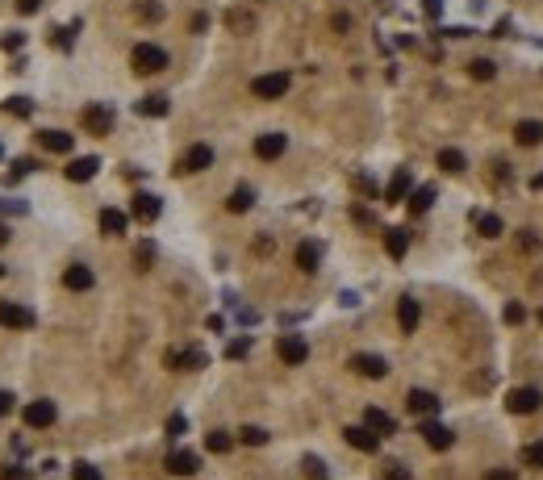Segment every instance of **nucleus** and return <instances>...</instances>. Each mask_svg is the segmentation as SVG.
<instances>
[{
  "mask_svg": "<svg viewBox=\"0 0 543 480\" xmlns=\"http://www.w3.org/2000/svg\"><path fill=\"white\" fill-rule=\"evenodd\" d=\"M0 159H4V146H0Z\"/></svg>",
  "mask_w": 543,
  "mask_h": 480,
  "instance_id": "55",
  "label": "nucleus"
},
{
  "mask_svg": "<svg viewBox=\"0 0 543 480\" xmlns=\"http://www.w3.org/2000/svg\"><path fill=\"white\" fill-rule=\"evenodd\" d=\"M0 276H4V263H0Z\"/></svg>",
  "mask_w": 543,
  "mask_h": 480,
  "instance_id": "56",
  "label": "nucleus"
},
{
  "mask_svg": "<svg viewBox=\"0 0 543 480\" xmlns=\"http://www.w3.org/2000/svg\"><path fill=\"white\" fill-rule=\"evenodd\" d=\"M238 443H243V447H264V443H268V431H264V426H243V431H238Z\"/></svg>",
  "mask_w": 543,
  "mask_h": 480,
  "instance_id": "36",
  "label": "nucleus"
},
{
  "mask_svg": "<svg viewBox=\"0 0 543 480\" xmlns=\"http://www.w3.org/2000/svg\"><path fill=\"white\" fill-rule=\"evenodd\" d=\"M4 242H8V226L0 221V247H4Z\"/></svg>",
  "mask_w": 543,
  "mask_h": 480,
  "instance_id": "54",
  "label": "nucleus"
},
{
  "mask_svg": "<svg viewBox=\"0 0 543 480\" xmlns=\"http://www.w3.org/2000/svg\"><path fill=\"white\" fill-rule=\"evenodd\" d=\"M363 426L368 431H376L380 438H389V435H397V422H393V414H385V409H363Z\"/></svg>",
  "mask_w": 543,
  "mask_h": 480,
  "instance_id": "16",
  "label": "nucleus"
},
{
  "mask_svg": "<svg viewBox=\"0 0 543 480\" xmlns=\"http://www.w3.org/2000/svg\"><path fill=\"white\" fill-rule=\"evenodd\" d=\"M422 8H426V17H439V8H443V0H426Z\"/></svg>",
  "mask_w": 543,
  "mask_h": 480,
  "instance_id": "53",
  "label": "nucleus"
},
{
  "mask_svg": "<svg viewBox=\"0 0 543 480\" xmlns=\"http://www.w3.org/2000/svg\"><path fill=\"white\" fill-rule=\"evenodd\" d=\"M539 322H543V309H539Z\"/></svg>",
  "mask_w": 543,
  "mask_h": 480,
  "instance_id": "57",
  "label": "nucleus"
},
{
  "mask_svg": "<svg viewBox=\"0 0 543 480\" xmlns=\"http://www.w3.org/2000/svg\"><path fill=\"white\" fill-rule=\"evenodd\" d=\"M130 213H134L142 226H151V221H159V213H163V201H159L155 192H134V201H130Z\"/></svg>",
  "mask_w": 543,
  "mask_h": 480,
  "instance_id": "8",
  "label": "nucleus"
},
{
  "mask_svg": "<svg viewBox=\"0 0 543 480\" xmlns=\"http://www.w3.org/2000/svg\"><path fill=\"white\" fill-rule=\"evenodd\" d=\"M247 351H251V339H234V343L226 347V359H243Z\"/></svg>",
  "mask_w": 543,
  "mask_h": 480,
  "instance_id": "45",
  "label": "nucleus"
},
{
  "mask_svg": "<svg viewBox=\"0 0 543 480\" xmlns=\"http://www.w3.org/2000/svg\"><path fill=\"white\" fill-rule=\"evenodd\" d=\"M130 67H134L138 76H155V71H163L168 67V50L155 42H138L130 50Z\"/></svg>",
  "mask_w": 543,
  "mask_h": 480,
  "instance_id": "1",
  "label": "nucleus"
},
{
  "mask_svg": "<svg viewBox=\"0 0 543 480\" xmlns=\"http://www.w3.org/2000/svg\"><path fill=\"white\" fill-rule=\"evenodd\" d=\"M376 480H409V468L393 459V464H385V468H380V476H376Z\"/></svg>",
  "mask_w": 543,
  "mask_h": 480,
  "instance_id": "40",
  "label": "nucleus"
},
{
  "mask_svg": "<svg viewBox=\"0 0 543 480\" xmlns=\"http://www.w3.org/2000/svg\"><path fill=\"white\" fill-rule=\"evenodd\" d=\"M422 443H426L431 451H448V447L455 443V435L448 431V426H439V422L426 418V422H422Z\"/></svg>",
  "mask_w": 543,
  "mask_h": 480,
  "instance_id": "15",
  "label": "nucleus"
},
{
  "mask_svg": "<svg viewBox=\"0 0 543 480\" xmlns=\"http://www.w3.org/2000/svg\"><path fill=\"white\" fill-rule=\"evenodd\" d=\"M351 368L360 372L363 380H385V376H389V363H385L380 355H372V351H360V355H351Z\"/></svg>",
  "mask_w": 543,
  "mask_h": 480,
  "instance_id": "9",
  "label": "nucleus"
},
{
  "mask_svg": "<svg viewBox=\"0 0 543 480\" xmlns=\"http://www.w3.org/2000/svg\"><path fill=\"white\" fill-rule=\"evenodd\" d=\"M63 284H67L71 293H88L92 284H96V276H92V267H84V263H71V267L63 271Z\"/></svg>",
  "mask_w": 543,
  "mask_h": 480,
  "instance_id": "18",
  "label": "nucleus"
},
{
  "mask_svg": "<svg viewBox=\"0 0 543 480\" xmlns=\"http://www.w3.org/2000/svg\"><path fill=\"white\" fill-rule=\"evenodd\" d=\"M514 142H518V146H539L543 122H518V126H514Z\"/></svg>",
  "mask_w": 543,
  "mask_h": 480,
  "instance_id": "26",
  "label": "nucleus"
},
{
  "mask_svg": "<svg viewBox=\"0 0 543 480\" xmlns=\"http://www.w3.org/2000/svg\"><path fill=\"white\" fill-rule=\"evenodd\" d=\"M409 184H414V180H409V168H397V172H393V180H389V188H385V201H389V205L406 201V197H409Z\"/></svg>",
  "mask_w": 543,
  "mask_h": 480,
  "instance_id": "23",
  "label": "nucleus"
},
{
  "mask_svg": "<svg viewBox=\"0 0 543 480\" xmlns=\"http://www.w3.org/2000/svg\"><path fill=\"white\" fill-rule=\"evenodd\" d=\"M71 480H100V468H92V464H76V468H71Z\"/></svg>",
  "mask_w": 543,
  "mask_h": 480,
  "instance_id": "44",
  "label": "nucleus"
},
{
  "mask_svg": "<svg viewBox=\"0 0 543 480\" xmlns=\"http://www.w3.org/2000/svg\"><path fill=\"white\" fill-rule=\"evenodd\" d=\"M518 459H522V468H543V438L527 443V447L518 451Z\"/></svg>",
  "mask_w": 543,
  "mask_h": 480,
  "instance_id": "33",
  "label": "nucleus"
},
{
  "mask_svg": "<svg viewBox=\"0 0 543 480\" xmlns=\"http://www.w3.org/2000/svg\"><path fill=\"white\" fill-rule=\"evenodd\" d=\"M226 30L230 34H251V30H255V17H251L247 8H230L226 13Z\"/></svg>",
  "mask_w": 543,
  "mask_h": 480,
  "instance_id": "30",
  "label": "nucleus"
},
{
  "mask_svg": "<svg viewBox=\"0 0 543 480\" xmlns=\"http://www.w3.org/2000/svg\"><path fill=\"white\" fill-rule=\"evenodd\" d=\"M34 168H38V163H34V159H17V163H13V172L4 175V180H8V184H17V180H21V175H25V172H34Z\"/></svg>",
  "mask_w": 543,
  "mask_h": 480,
  "instance_id": "42",
  "label": "nucleus"
},
{
  "mask_svg": "<svg viewBox=\"0 0 543 480\" xmlns=\"http://www.w3.org/2000/svg\"><path fill=\"white\" fill-rule=\"evenodd\" d=\"M96 172H100V159H96V155H84V159H71V163H67V180H71V184H88Z\"/></svg>",
  "mask_w": 543,
  "mask_h": 480,
  "instance_id": "19",
  "label": "nucleus"
},
{
  "mask_svg": "<svg viewBox=\"0 0 543 480\" xmlns=\"http://www.w3.org/2000/svg\"><path fill=\"white\" fill-rule=\"evenodd\" d=\"M518 247H522V251H539V238H535V230H518Z\"/></svg>",
  "mask_w": 543,
  "mask_h": 480,
  "instance_id": "46",
  "label": "nucleus"
},
{
  "mask_svg": "<svg viewBox=\"0 0 543 480\" xmlns=\"http://www.w3.org/2000/svg\"><path fill=\"white\" fill-rule=\"evenodd\" d=\"M406 405H409V414H418V418H435L439 414V397L426 393V389H409Z\"/></svg>",
  "mask_w": 543,
  "mask_h": 480,
  "instance_id": "14",
  "label": "nucleus"
},
{
  "mask_svg": "<svg viewBox=\"0 0 543 480\" xmlns=\"http://www.w3.org/2000/svg\"><path fill=\"white\" fill-rule=\"evenodd\" d=\"M494 168H498V172H494V180H498V184H506V180H510V163H494Z\"/></svg>",
  "mask_w": 543,
  "mask_h": 480,
  "instance_id": "51",
  "label": "nucleus"
},
{
  "mask_svg": "<svg viewBox=\"0 0 543 480\" xmlns=\"http://www.w3.org/2000/svg\"><path fill=\"white\" fill-rule=\"evenodd\" d=\"M334 30H339V34H347V30H351V17H343V13H339V17H334Z\"/></svg>",
  "mask_w": 543,
  "mask_h": 480,
  "instance_id": "52",
  "label": "nucleus"
},
{
  "mask_svg": "<svg viewBox=\"0 0 543 480\" xmlns=\"http://www.w3.org/2000/svg\"><path fill=\"white\" fill-rule=\"evenodd\" d=\"M406 205H409V213H414V218H422V213L435 205V188H431V184H422V188H409Z\"/></svg>",
  "mask_w": 543,
  "mask_h": 480,
  "instance_id": "24",
  "label": "nucleus"
},
{
  "mask_svg": "<svg viewBox=\"0 0 543 480\" xmlns=\"http://www.w3.org/2000/svg\"><path fill=\"white\" fill-rule=\"evenodd\" d=\"M539 405H543L539 389H514V393L506 397V409H510V414H535Z\"/></svg>",
  "mask_w": 543,
  "mask_h": 480,
  "instance_id": "12",
  "label": "nucleus"
},
{
  "mask_svg": "<svg viewBox=\"0 0 543 480\" xmlns=\"http://www.w3.org/2000/svg\"><path fill=\"white\" fill-rule=\"evenodd\" d=\"M21 42H25V38H21V34H4V38H0V46H4V50H8V54H13V50H21Z\"/></svg>",
  "mask_w": 543,
  "mask_h": 480,
  "instance_id": "47",
  "label": "nucleus"
},
{
  "mask_svg": "<svg viewBox=\"0 0 543 480\" xmlns=\"http://www.w3.org/2000/svg\"><path fill=\"white\" fill-rule=\"evenodd\" d=\"M385 251L393 255V259H402L409 251V230H402V226H393V230H385Z\"/></svg>",
  "mask_w": 543,
  "mask_h": 480,
  "instance_id": "25",
  "label": "nucleus"
},
{
  "mask_svg": "<svg viewBox=\"0 0 543 480\" xmlns=\"http://www.w3.org/2000/svg\"><path fill=\"white\" fill-rule=\"evenodd\" d=\"M4 113L8 117H34V100L30 96H8L4 100Z\"/></svg>",
  "mask_w": 543,
  "mask_h": 480,
  "instance_id": "32",
  "label": "nucleus"
},
{
  "mask_svg": "<svg viewBox=\"0 0 543 480\" xmlns=\"http://www.w3.org/2000/svg\"><path fill=\"white\" fill-rule=\"evenodd\" d=\"M38 317H34V309L21 305V301H0V326L4 330H30Z\"/></svg>",
  "mask_w": 543,
  "mask_h": 480,
  "instance_id": "4",
  "label": "nucleus"
},
{
  "mask_svg": "<svg viewBox=\"0 0 543 480\" xmlns=\"http://www.w3.org/2000/svg\"><path fill=\"white\" fill-rule=\"evenodd\" d=\"M477 230H481V238H501V230H506V226H501L498 213H485V218L477 221Z\"/></svg>",
  "mask_w": 543,
  "mask_h": 480,
  "instance_id": "37",
  "label": "nucleus"
},
{
  "mask_svg": "<svg viewBox=\"0 0 543 480\" xmlns=\"http://www.w3.org/2000/svg\"><path fill=\"white\" fill-rule=\"evenodd\" d=\"M205 447H209L214 455H226L230 447H234V438H230L226 431H209V435H205Z\"/></svg>",
  "mask_w": 543,
  "mask_h": 480,
  "instance_id": "35",
  "label": "nucleus"
},
{
  "mask_svg": "<svg viewBox=\"0 0 543 480\" xmlns=\"http://www.w3.org/2000/svg\"><path fill=\"white\" fill-rule=\"evenodd\" d=\"M276 355H280L288 368H297V363L310 359V343H305L301 334H280V339H276Z\"/></svg>",
  "mask_w": 543,
  "mask_h": 480,
  "instance_id": "6",
  "label": "nucleus"
},
{
  "mask_svg": "<svg viewBox=\"0 0 543 480\" xmlns=\"http://www.w3.org/2000/svg\"><path fill=\"white\" fill-rule=\"evenodd\" d=\"M205 168H214V146H205V142L188 146V151H184V159L176 163V172H180V175H197V172H205Z\"/></svg>",
  "mask_w": 543,
  "mask_h": 480,
  "instance_id": "5",
  "label": "nucleus"
},
{
  "mask_svg": "<svg viewBox=\"0 0 543 480\" xmlns=\"http://www.w3.org/2000/svg\"><path fill=\"white\" fill-rule=\"evenodd\" d=\"M38 142H42V151H50V155H67L76 146V138L67 130H46V134H38Z\"/></svg>",
  "mask_w": 543,
  "mask_h": 480,
  "instance_id": "22",
  "label": "nucleus"
},
{
  "mask_svg": "<svg viewBox=\"0 0 543 480\" xmlns=\"http://www.w3.org/2000/svg\"><path fill=\"white\" fill-rule=\"evenodd\" d=\"M25 426L30 431H46V426H54V418H59V409H54V401H46V397H38V401H30L25 405Z\"/></svg>",
  "mask_w": 543,
  "mask_h": 480,
  "instance_id": "7",
  "label": "nucleus"
},
{
  "mask_svg": "<svg viewBox=\"0 0 543 480\" xmlns=\"http://www.w3.org/2000/svg\"><path fill=\"white\" fill-rule=\"evenodd\" d=\"M418 322H422V305H418L414 297H402V301H397V326H402V334H414Z\"/></svg>",
  "mask_w": 543,
  "mask_h": 480,
  "instance_id": "17",
  "label": "nucleus"
},
{
  "mask_svg": "<svg viewBox=\"0 0 543 480\" xmlns=\"http://www.w3.org/2000/svg\"><path fill=\"white\" fill-rule=\"evenodd\" d=\"M284 151H288V138H284L280 130L259 134V138H255V155H259V159H268V163H272V159H280Z\"/></svg>",
  "mask_w": 543,
  "mask_h": 480,
  "instance_id": "11",
  "label": "nucleus"
},
{
  "mask_svg": "<svg viewBox=\"0 0 543 480\" xmlns=\"http://www.w3.org/2000/svg\"><path fill=\"white\" fill-rule=\"evenodd\" d=\"M251 205H255V192H251L247 184H238V188L226 197V209H230V213H247Z\"/></svg>",
  "mask_w": 543,
  "mask_h": 480,
  "instance_id": "29",
  "label": "nucleus"
},
{
  "mask_svg": "<svg viewBox=\"0 0 543 480\" xmlns=\"http://www.w3.org/2000/svg\"><path fill=\"white\" fill-rule=\"evenodd\" d=\"M485 480H518V472H510V468H494V472H485Z\"/></svg>",
  "mask_w": 543,
  "mask_h": 480,
  "instance_id": "48",
  "label": "nucleus"
},
{
  "mask_svg": "<svg viewBox=\"0 0 543 480\" xmlns=\"http://www.w3.org/2000/svg\"><path fill=\"white\" fill-rule=\"evenodd\" d=\"M168 109H172V105H168V96H159V92H151V96L138 100V113H142V117H168Z\"/></svg>",
  "mask_w": 543,
  "mask_h": 480,
  "instance_id": "28",
  "label": "nucleus"
},
{
  "mask_svg": "<svg viewBox=\"0 0 543 480\" xmlns=\"http://www.w3.org/2000/svg\"><path fill=\"white\" fill-rule=\"evenodd\" d=\"M317 263H322V247H317L314 238H305V242L297 247V267H301V271H317Z\"/></svg>",
  "mask_w": 543,
  "mask_h": 480,
  "instance_id": "27",
  "label": "nucleus"
},
{
  "mask_svg": "<svg viewBox=\"0 0 543 480\" xmlns=\"http://www.w3.org/2000/svg\"><path fill=\"white\" fill-rule=\"evenodd\" d=\"M501 317H506V326H522V322H527V305H522V301H510Z\"/></svg>",
  "mask_w": 543,
  "mask_h": 480,
  "instance_id": "38",
  "label": "nucleus"
},
{
  "mask_svg": "<svg viewBox=\"0 0 543 480\" xmlns=\"http://www.w3.org/2000/svg\"><path fill=\"white\" fill-rule=\"evenodd\" d=\"M301 468H305V476H310V480H326V476H330V472H326V464H322L317 455H305V464H301Z\"/></svg>",
  "mask_w": 543,
  "mask_h": 480,
  "instance_id": "39",
  "label": "nucleus"
},
{
  "mask_svg": "<svg viewBox=\"0 0 543 480\" xmlns=\"http://www.w3.org/2000/svg\"><path fill=\"white\" fill-rule=\"evenodd\" d=\"M468 76L485 84V80H494V76H498V67H494V59H472V63H468Z\"/></svg>",
  "mask_w": 543,
  "mask_h": 480,
  "instance_id": "34",
  "label": "nucleus"
},
{
  "mask_svg": "<svg viewBox=\"0 0 543 480\" xmlns=\"http://www.w3.org/2000/svg\"><path fill=\"white\" fill-rule=\"evenodd\" d=\"M288 84H293L288 71H268V76H255V80H251V92H255L259 100H280V96L288 92Z\"/></svg>",
  "mask_w": 543,
  "mask_h": 480,
  "instance_id": "2",
  "label": "nucleus"
},
{
  "mask_svg": "<svg viewBox=\"0 0 543 480\" xmlns=\"http://www.w3.org/2000/svg\"><path fill=\"white\" fill-rule=\"evenodd\" d=\"M8 414H13V393L0 389V418H8Z\"/></svg>",
  "mask_w": 543,
  "mask_h": 480,
  "instance_id": "49",
  "label": "nucleus"
},
{
  "mask_svg": "<svg viewBox=\"0 0 543 480\" xmlns=\"http://www.w3.org/2000/svg\"><path fill=\"white\" fill-rule=\"evenodd\" d=\"M80 126H84L92 138H105V134H113V109H109V105H84V113H80Z\"/></svg>",
  "mask_w": 543,
  "mask_h": 480,
  "instance_id": "3",
  "label": "nucleus"
},
{
  "mask_svg": "<svg viewBox=\"0 0 543 480\" xmlns=\"http://www.w3.org/2000/svg\"><path fill=\"white\" fill-rule=\"evenodd\" d=\"M130 230V218L122 213V209H100V234H109V238H122Z\"/></svg>",
  "mask_w": 543,
  "mask_h": 480,
  "instance_id": "21",
  "label": "nucleus"
},
{
  "mask_svg": "<svg viewBox=\"0 0 543 480\" xmlns=\"http://www.w3.org/2000/svg\"><path fill=\"white\" fill-rule=\"evenodd\" d=\"M184 431H188V422H184V414H172V418H168V438L176 443V438H180Z\"/></svg>",
  "mask_w": 543,
  "mask_h": 480,
  "instance_id": "43",
  "label": "nucleus"
},
{
  "mask_svg": "<svg viewBox=\"0 0 543 480\" xmlns=\"http://www.w3.org/2000/svg\"><path fill=\"white\" fill-rule=\"evenodd\" d=\"M439 168H443L448 175H460L464 168H468V159H464L455 146H448V151H439Z\"/></svg>",
  "mask_w": 543,
  "mask_h": 480,
  "instance_id": "31",
  "label": "nucleus"
},
{
  "mask_svg": "<svg viewBox=\"0 0 543 480\" xmlns=\"http://www.w3.org/2000/svg\"><path fill=\"white\" fill-rule=\"evenodd\" d=\"M17 8H21V13H38V8H42V0H17Z\"/></svg>",
  "mask_w": 543,
  "mask_h": 480,
  "instance_id": "50",
  "label": "nucleus"
},
{
  "mask_svg": "<svg viewBox=\"0 0 543 480\" xmlns=\"http://www.w3.org/2000/svg\"><path fill=\"white\" fill-rule=\"evenodd\" d=\"M209 359H205V351L201 347H184V351H168V368H184V372H197V368H205Z\"/></svg>",
  "mask_w": 543,
  "mask_h": 480,
  "instance_id": "13",
  "label": "nucleus"
},
{
  "mask_svg": "<svg viewBox=\"0 0 543 480\" xmlns=\"http://www.w3.org/2000/svg\"><path fill=\"white\" fill-rule=\"evenodd\" d=\"M168 472H172V476H192V472H201V455L188 451V447H176V451L168 455Z\"/></svg>",
  "mask_w": 543,
  "mask_h": 480,
  "instance_id": "10",
  "label": "nucleus"
},
{
  "mask_svg": "<svg viewBox=\"0 0 543 480\" xmlns=\"http://www.w3.org/2000/svg\"><path fill=\"white\" fill-rule=\"evenodd\" d=\"M138 17H142V21H163V4L142 0V4H138Z\"/></svg>",
  "mask_w": 543,
  "mask_h": 480,
  "instance_id": "41",
  "label": "nucleus"
},
{
  "mask_svg": "<svg viewBox=\"0 0 543 480\" xmlns=\"http://www.w3.org/2000/svg\"><path fill=\"white\" fill-rule=\"evenodd\" d=\"M343 435H347V443H351L356 451H363V455H372V451L380 447V435H376V431H368V426H347Z\"/></svg>",
  "mask_w": 543,
  "mask_h": 480,
  "instance_id": "20",
  "label": "nucleus"
}]
</instances>
